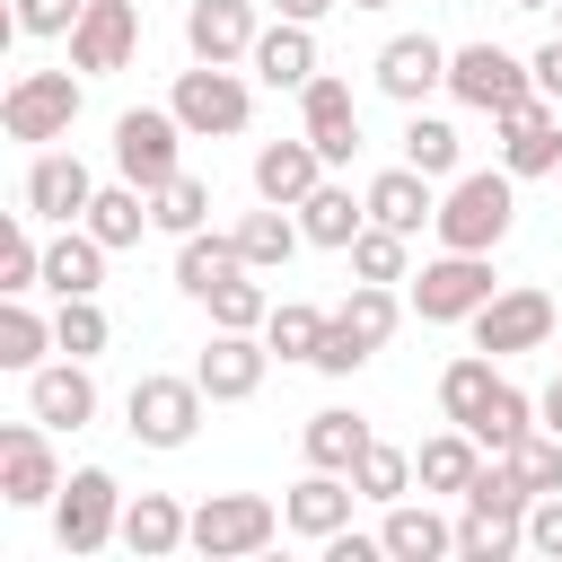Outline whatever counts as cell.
Returning a JSON list of instances; mask_svg holds the SVG:
<instances>
[{"instance_id": "54", "label": "cell", "mask_w": 562, "mask_h": 562, "mask_svg": "<svg viewBox=\"0 0 562 562\" xmlns=\"http://www.w3.org/2000/svg\"><path fill=\"white\" fill-rule=\"evenodd\" d=\"M553 9H562V0H553ZM553 35H562V26H553Z\"/></svg>"}, {"instance_id": "46", "label": "cell", "mask_w": 562, "mask_h": 562, "mask_svg": "<svg viewBox=\"0 0 562 562\" xmlns=\"http://www.w3.org/2000/svg\"><path fill=\"white\" fill-rule=\"evenodd\" d=\"M501 457L518 465V483H527V492H562V439H553V430H527V439H518V448H501Z\"/></svg>"}, {"instance_id": "2", "label": "cell", "mask_w": 562, "mask_h": 562, "mask_svg": "<svg viewBox=\"0 0 562 562\" xmlns=\"http://www.w3.org/2000/svg\"><path fill=\"white\" fill-rule=\"evenodd\" d=\"M509 220H518V176L509 167H465V176H448V193H439V246H457V255H492L501 237H509Z\"/></svg>"}, {"instance_id": "33", "label": "cell", "mask_w": 562, "mask_h": 562, "mask_svg": "<svg viewBox=\"0 0 562 562\" xmlns=\"http://www.w3.org/2000/svg\"><path fill=\"white\" fill-rule=\"evenodd\" d=\"M299 448H307V465L351 474V465H360V448H369V422H360V413H342V404H325V413H307Z\"/></svg>"}, {"instance_id": "13", "label": "cell", "mask_w": 562, "mask_h": 562, "mask_svg": "<svg viewBox=\"0 0 562 562\" xmlns=\"http://www.w3.org/2000/svg\"><path fill=\"white\" fill-rule=\"evenodd\" d=\"M61 492V457H53V430L26 413V422H0V501L9 509H44Z\"/></svg>"}, {"instance_id": "44", "label": "cell", "mask_w": 562, "mask_h": 562, "mask_svg": "<svg viewBox=\"0 0 562 562\" xmlns=\"http://www.w3.org/2000/svg\"><path fill=\"white\" fill-rule=\"evenodd\" d=\"M351 483H360V501H404V492H413V457L386 448V439H369L360 465H351Z\"/></svg>"}, {"instance_id": "27", "label": "cell", "mask_w": 562, "mask_h": 562, "mask_svg": "<svg viewBox=\"0 0 562 562\" xmlns=\"http://www.w3.org/2000/svg\"><path fill=\"white\" fill-rule=\"evenodd\" d=\"M237 272H255V263H246V246H237V228H228V237H211V228L176 237V290H184V299H211V290H220V281H237Z\"/></svg>"}, {"instance_id": "28", "label": "cell", "mask_w": 562, "mask_h": 562, "mask_svg": "<svg viewBox=\"0 0 562 562\" xmlns=\"http://www.w3.org/2000/svg\"><path fill=\"white\" fill-rule=\"evenodd\" d=\"M369 220H378V228H404V237H422V220H439V193H430V176H422V167H386V176H369Z\"/></svg>"}, {"instance_id": "3", "label": "cell", "mask_w": 562, "mask_h": 562, "mask_svg": "<svg viewBox=\"0 0 562 562\" xmlns=\"http://www.w3.org/2000/svg\"><path fill=\"white\" fill-rule=\"evenodd\" d=\"M176 123L193 132V140H237L246 132V114H255V88L237 79V61H193V70H176Z\"/></svg>"}, {"instance_id": "53", "label": "cell", "mask_w": 562, "mask_h": 562, "mask_svg": "<svg viewBox=\"0 0 562 562\" xmlns=\"http://www.w3.org/2000/svg\"><path fill=\"white\" fill-rule=\"evenodd\" d=\"M351 9H386V0H351Z\"/></svg>"}, {"instance_id": "4", "label": "cell", "mask_w": 562, "mask_h": 562, "mask_svg": "<svg viewBox=\"0 0 562 562\" xmlns=\"http://www.w3.org/2000/svg\"><path fill=\"white\" fill-rule=\"evenodd\" d=\"M53 544L61 553H105L123 544V483L105 465H79L61 492H53Z\"/></svg>"}, {"instance_id": "25", "label": "cell", "mask_w": 562, "mask_h": 562, "mask_svg": "<svg viewBox=\"0 0 562 562\" xmlns=\"http://www.w3.org/2000/svg\"><path fill=\"white\" fill-rule=\"evenodd\" d=\"M378 88H386L395 105H422L430 88H448V44H430V35H395V44L378 53Z\"/></svg>"}, {"instance_id": "51", "label": "cell", "mask_w": 562, "mask_h": 562, "mask_svg": "<svg viewBox=\"0 0 562 562\" xmlns=\"http://www.w3.org/2000/svg\"><path fill=\"white\" fill-rule=\"evenodd\" d=\"M536 422H544V430H553V439H562V378H553V386H544V395H536Z\"/></svg>"}, {"instance_id": "21", "label": "cell", "mask_w": 562, "mask_h": 562, "mask_svg": "<svg viewBox=\"0 0 562 562\" xmlns=\"http://www.w3.org/2000/svg\"><path fill=\"white\" fill-rule=\"evenodd\" d=\"M105 255H114V246H105L88 220H70L61 237H44V290H53V299H97V290H105Z\"/></svg>"}, {"instance_id": "29", "label": "cell", "mask_w": 562, "mask_h": 562, "mask_svg": "<svg viewBox=\"0 0 562 562\" xmlns=\"http://www.w3.org/2000/svg\"><path fill=\"white\" fill-rule=\"evenodd\" d=\"M299 228H307V246H334V255H351V237L369 228V193H351V184H316L307 202H299Z\"/></svg>"}, {"instance_id": "35", "label": "cell", "mask_w": 562, "mask_h": 562, "mask_svg": "<svg viewBox=\"0 0 562 562\" xmlns=\"http://www.w3.org/2000/svg\"><path fill=\"white\" fill-rule=\"evenodd\" d=\"M457 158H465L457 123H439V114H422V105H413V123H404V167H422V176L439 184V176H465Z\"/></svg>"}, {"instance_id": "7", "label": "cell", "mask_w": 562, "mask_h": 562, "mask_svg": "<svg viewBox=\"0 0 562 562\" xmlns=\"http://www.w3.org/2000/svg\"><path fill=\"white\" fill-rule=\"evenodd\" d=\"M202 378H167V369H149V378H132V395H123V430L140 439V448H184L193 430H202Z\"/></svg>"}, {"instance_id": "19", "label": "cell", "mask_w": 562, "mask_h": 562, "mask_svg": "<svg viewBox=\"0 0 562 562\" xmlns=\"http://www.w3.org/2000/svg\"><path fill=\"white\" fill-rule=\"evenodd\" d=\"M299 132L325 149V167H351V149H360V105H351V88H342L334 70H316V79L299 88Z\"/></svg>"}, {"instance_id": "41", "label": "cell", "mask_w": 562, "mask_h": 562, "mask_svg": "<svg viewBox=\"0 0 562 562\" xmlns=\"http://www.w3.org/2000/svg\"><path fill=\"white\" fill-rule=\"evenodd\" d=\"M26 290H44V246L26 220H9L0 228V299H26Z\"/></svg>"}, {"instance_id": "18", "label": "cell", "mask_w": 562, "mask_h": 562, "mask_svg": "<svg viewBox=\"0 0 562 562\" xmlns=\"http://www.w3.org/2000/svg\"><path fill=\"white\" fill-rule=\"evenodd\" d=\"M140 53V9L132 0H88L79 9V26H70V70H123Z\"/></svg>"}, {"instance_id": "22", "label": "cell", "mask_w": 562, "mask_h": 562, "mask_svg": "<svg viewBox=\"0 0 562 562\" xmlns=\"http://www.w3.org/2000/svg\"><path fill=\"white\" fill-rule=\"evenodd\" d=\"M255 0H193L184 9V44H193V61H246L255 53Z\"/></svg>"}, {"instance_id": "38", "label": "cell", "mask_w": 562, "mask_h": 562, "mask_svg": "<svg viewBox=\"0 0 562 562\" xmlns=\"http://www.w3.org/2000/svg\"><path fill=\"white\" fill-rule=\"evenodd\" d=\"M325 307H307V299H272V316H263V342L281 351V360H316V342H325Z\"/></svg>"}, {"instance_id": "42", "label": "cell", "mask_w": 562, "mask_h": 562, "mask_svg": "<svg viewBox=\"0 0 562 562\" xmlns=\"http://www.w3.org/2000/svg\"><path fill=\"white\" fill-rule=\"evenodd\" d=\"M404 255H413V237H404V228H378V220H369V228L351 237V272H360V281H413V272H404Z\"/></svg>"}, {"instance_id": "48", "label": "cell", "mask_w": 562, "mask_h": 562, "mask_svg": "<svg viewBox=\"0 0 562 562\" xmlns=\"http://www.w3.org/2000/svg\"><path fill=\"white\" fill-rule=\"evenodd\" d=\"M527 553L562 562V492H536V501H527Z\"/></svg>"}, {"instance_id": "45", "label": "cell", "mask_w": 562, "mask_h": 562, "mask_svg": "<svg viewBox=\"0 0 562 562\" xmlns=\"http://www.w3.org/2000/svg\"><path fill=\"white\" fill-rule=\"evenodd\" d=\"M105 334H114V325H105V307H97V299H61V307H53V342H61L70 360H97V351H105Z\"/></svg>"}, {"instance_id": "20", "label": "cell", "mask_w": 562, "mask_h": 562, "mask_svg": "<svg viewBox=\"0 0 562 562\" xmlns=\"http://www.w3.org/2000/svg\"><path fill=\"white\" fill-rule=\"evenodd\" d=\"M351 501H360V483L351 474H334V465H307L299 483H290V501H281V518H290V536H342L351 527Z\"/></svg>"}, {"instance_id": "23", "label": "cell", "mask_w": 562, "mask_h": 562, "mask_svg": "<svg viewBox=\"0 0 562 562\" xmlns=\"http://www.w3.org/2000/svg\"><path fill=\"white\" fill-rule=\"evenodd\" d=\"M246 70L263 79V88H307L316 79V26H299V18H272L263 35H255V53H246Z\"/></svg>"}, {"instance_id": "9", "label": "cell", "mask_w": 562, "mask_h": 562, "mask_svg": "<svg viewBox=\"0 0 562 562\" xmlns=\"http://www.w3.org/2000/svg\"><path fill=\"white\" fill-rule=\"evenodd\" d=\"M79 79L88 70H18L0 97V132L9 140H70L79 123Z\"/></svg>"}, {"instance_id": "12", "label": "cell", "mask_w": 562, "mask_h": 562, "mask_svg": "<svg viewBox=\"0 0 562 562\" xmlns=\"http://www.w3.org/2000/svg\"><path fill=\"white\" fill-rule=\"evenodd\" d=\"M176 140H193V132L176 123V105H123V114H114V167H123L140 193H158V184L176 176Z\"/></svg>"}, {"instance_id": "8", "label": "cell", "mask_w": 562, "mask_h": 562, "mask_svg": "<svg viewBox=\"0 0 562 562\" xmlns=\"http://www.w3.org/2000/svg\"><path fill=\"white\" fill-rule=\"evenodd\" d=\"M281 527H290V518H281L263 492H211V501L193 509V553H202V562H246V553H263Z\"/></svg>"}, {"instance_id": "52", "label": "cell", "mask_w": 562, "mask_h": 562, "mask_svg": "<svg viewBox=\"0 0 562 562\" xmlns=\"http://www.w3.org/2000/svg\"><path fill=\"white\" fill-rule=\"evenodd\" d=\"M509 9H553V0H509Z\"/></svg>"}, {"instance_id": "43", "label": "cell", "mask_w": 562, "mask_h": 562, "mask_svg": "<svg viewBox=\"0 0 562 562\" xmlns=\"http://www.w3.org/2000/svg\"><path fill=\"white\" fill-rule=\"evenodd\" d=\"M202 307H211V325H228V334H263V316H272V299H263V281H255V272L220 281Z\"/></svg>"}, {"instance_id": "1", "label": "cell", "mask_w": 562, "mask_h": 562, "mask_svg": "<svg viewBox=\"0 0 562 562\" xmlns=\"http://www.w3.org/2000/svg\"><path fill=\"white\" fill-rule=\"evenodd\" d=\"M527 483H518V465L509 457H492V465H474V483H465V518H457V553L465 562H509L518 544H527Z\"/></svg>"}, {"instance_id": "5", "label": "cell", "mask_w": 562, "mask_h": 562, "mask_svg": "<svg viewBox=\"0 0 562 562\" xmlns=\"http://www.w3.org/2000/svg\"><path fill=\"white\" fill-rule=\"evenodd\" d=\"M448 97L457 105H474V114H509V105H527L536 97V61H518L509 44H457L448 53Z\"/></svg>"}, {"instance_id": "11", "label": "cell", "mask_w": 562, "mask_h": 562, "mask_svg": "<svg viewBox=\"0 0 562 562\" xmlns=\"http://www.w3.org/2000/svg\"><path fill=\"white\" fill-rule=\"evenodd\" d=\"M553 334H562V307H553L536 281L492 290V299L474 307V351H492V360H509V351H544Z\"/></svg>"}, {"instance_id": "47", "label": "cell", "mask_w": 562, "mask_h": 562, "mask_svg": "<svg viewBox=\"0 0 562 562\" xmlns=\"http://www.w3.org/2000/svg\"><path fill=\"white\" fill-rule=\"evenodd\" d=\"M79 9H88V0H18V9H9V26H18V35H70V26H79Z\"/></svg>"}, {"instance_id": "40", "label": "cell", "mask_w": 562, "mask_h": 562, "mask_svg": "<svg viewBox=\"0 0 562 562\" xmlns=\"http://www.w3.org/2000/svg\"><path fill=\"white\" fill-rule=\"evenodd\" d=\"M149 220H158V228H167V237H193V228H202V220H211V184H202V176H184V167H176V176H167V184H158V193H149Z\"/></svg>"}, {"instance_id": "14", "label": "cell", "mask_w": 562, "mask_h": 562, "mask_svg": "<svg viewBox=\"0 0 562 562\" xmlns=\"http://www.w3.org/2000/svg\"><path fill=\"white\" fill-rule=\"evenodd\" d=\"M492 132H501V167L509 176H562V105L536 88L527 105H509V114H492Z\"/></svg>"}, {"instance_id": "32", "label": "cell", "mask_w": 562, "mask_h": 562, "mask_svg": "<svg viewBox=\"0 0 562 562\" xmlns=\"http://www.w3.org/2000/svg\"><path fill=\"white\" fill-rule=\"evenodd\" d=\"M237 246H246V263H255V272H281V263L307 246V228H299V211H290V202H263V211H246V220H237Z\"/></svg>"}, {"instance_id": "6", "label": "cell", "mask_w": 562, "mask_h": 562, "mask_svg": "<svg viewBox=\"0 0 562 562\" xmlns=\"http://www.w3.org/2000/svg\"><path fill=\"white\" fill-rule=\"evenodd\" d=\"M395 316H404V307H395V290H386V281H351V299L334 307V325H325V342H316V360H307V369L351 378V369L395 334Z\"/></svg>"}, {"instance_id": "39", "label": "cell", "mask_w": 562, "mask_h": 562, "mask_svg": "<svg viewBox=\"0 0 562 562\" xmlns=\"http://www.w3.org/2000/svg\"><path fill=\"white\" fill-rule=\"evenodd\" d=\"M492 386H501L492 351H465V360H448V369H439V413H448V422H474Z\"/></svg>"}, {"instance_id": "36", "label": "cell", "mask_w": 562, "mask_h": 562, "mask_svg": "<svg viewBox=\"0 0 562 562\" xmlns=\"http://www.w3.org/2000/svg\"><path fill=\"white\" fill-rule=\"evenodd\" d=\"M44 351H61L53 316H35L26 299H0V369H44Z\"/></svg>"}, {"instance_id": "26", "label": "cell", "mask_w": 562, "mask_h": 562, "mask_svg": "<svg viewBox=\"0 0 562 562\" xmlns=\"http://www.w3.org/2000/svg\"><path fill=\"white\" fill-rule=\"evenodd\" d=\"M176 544H193V509H176L167 492H132V501H123V553L167 562Z\"/></svg>"}, {"instance_id": "34", "label": "cell", "mask_w": 562, "mask_h": 562, "mask_svg": "<svg viewBox=\"0 0 562 562\" xmlns=\"http://www.w3.org/2000/svg\"><path fill=\"white\" fill-rule=\"evenodd\" d=\"M88 228H97L105 246H140V228H158V220H149V193L123 176V184H97V202H88Z\"/></svg>"}, {"instance_id": "50", "label": "cell", "mask_w": 562, "mask_h": 562, "mask_svg": "<svg viewBox=\"0 0 562 562\" xmlns=\"http://www.w3.org/2000/svg\"><path fill=\"white\" fill-rule=\"evenodd\" d=\"M272 9H281V18H299V26H316V18H325V9H342V0H272Z\"/></svg>"}, {"instance_id": "10", "label": "cell", "mask_w": 562, "mask_h": 562, "mask_svg": "<svg viewBox=\"0 0 562 562\" xmlns=\"http://www.w3.org/2000/svg\"><path fill=\"white\" fill-rule=\"evenodd\" d=\"M483 299H492V255L439 246V255L413 272V316H422V325H474Z\"/></svg>"}, {"instance_id": "16", "label": "cell", "mask_w": 562, "mask_h": 562, "mask_svg": "<svg viewBox=\"0 0 562 562\" xmlns=\"http://www.w3.org/2000/svg\"><path fill=\"white\" fill-rule=\"evenodd\" d=\"M263 369H272V342H263V334H228V325H220V334L202 342V360H193V378H202L211 404H246V395L263 386Z\"/></svg>"}, {"instance_id": "24", "label": "cell", "mask_w": 562, "mask_h": 562, "mask_svg": "<svg viewBox=\"0 0 562 562\" xmlns=\"http://www.w3.org/2000/svg\"><path fill=\"white\" fill-rule=\"evenodd\" d=\"M316 184H325V149H316L307 132H299V140H263V149H255V193H263V202H290V211H299Z\"/></svg>"}, {"instance_id": "31", "label": "cell", "mask_w": 562, "mask_h": 562, "mask_svg": "<svg viewBox=\"0 0 562 562\" xmlns=\"http://www.w3.org/2000/svg\"><path fill=\"white\" fill-rule=\"evenodd\" d=\"M386 562H439V553H457V527L430 509V501H386Z\"/></svg>"}, {"instance_id": "37", "label": "cell", "mask_w": 562, "mask_h": 562, "mask_svg": "<svg viewBox=\"0 0 562 562\" xmlns=\"http://www.w3.org/2000/svg\"><path fill=\"white\" fill-rule=\"evenodd\" d=\"M465 430H474V439H483V448H492V457H501V448H518V439H527V430H536V395H518V386H509V378H501V386H492V395H483V413H474V422H465Z\"/></svg>"}, {"instance_id": "17", "label": "cell", "mask_w": 562, "mask_h": 562, "mask_svg": "<svg viewBox=\"0 0 562 562\" xmlns=\"http://www.w3.org/2000/svg\"><path fill=\"white\" fill-rule=\"evenodd\" d=\"M26 413L44 422V430H88L97 422V378H88V360H44V369H26Z\"/></svg>"}, {"instance_id": "49", "label": "cell", "mask_w": 562, "mask_h": 562, "mask_svg": "<svg viewBox=\"0 0 562 562\" xmlns=\"http://www.w3.org/2000/svg\"><path fill=\"white\" fill-rule=\"evenodd\" d=\"M536 88L562 105V35H553V44H536Z\"/></svg>"}, {"instance_id": "15", "label": "cell", "mask_w": 562, "mask_h": 562, "mask_svg": "<svg viewBox=\"0 0 562 562\" xmlns=\"http://www.w3.org/2000/svg\"><path fill=\"white\" fill-rule=\"evenodd\" d=\"M88 202H97L88 158H79V149H35V167H26V220L70 228V220H88Z\"/></svg>"}, {"instance_id": "30", "label": "cell", "mask_w": 562, "mask_h": 562, "mask_svg": "<svg viewBox=\"0 0 562 562\" xmlns=\"http://www.w3.org/2000/svg\"><path fill=\"white\" fill-rule=\"evenodd\" d=\"M474 465H483V439H474L465 422H448L439 439H422V448H413V483H422V492H457V501H465Z\"/></svg>"}]
</instances>
